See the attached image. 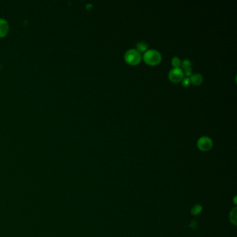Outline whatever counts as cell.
Segmentation results:
<instances>
[{"label": "cell", "mask_w": 237, "mask_h": 237, "mask_svg": "<svg viewBox=\"0 0 237 237\" xmlns=\"http://www.w3.org/2000/svg\"><path fill=\"white\" fill-rule=\"evenodd\" d=\"M143 60L150 66H155L161 62V54L156 50H149L143 54Z\"/></svg>", "instance_id": "cell-1"}, {"label": "cell", "mask_w": 237, "mask_h": 237, "mask_svg": "<svg viewBox=\"0 0 237 237\" xmlns=\"http://www.w3.org/2000/svg\"><path fill=\"white\" fill-rule=\"evenodd\" d=\"M125 60L127 63L132 66L139 64L141 62L142 56L139 51L135 49L129 50L125 52L124 56Z\"/></svg>", "instance_id": "cell-2"}, {"label": "cell", "mask_w": 237, "mask_h": 237, "mask_svg": "<svg viewBox=\"0 0 237 237\" xmlns=\"http://www.w3.org/2000/svg\"><path fill=\"white\" fill-rule=\"evenodd\" d=\"M197 145L201 151H203V152L209 151L212 147V140L208 136H202L197 140Z\"/></svg>", "instance_id": "cell-3"}, {"label": "cell", "mask_w": 237, "mask_h": 237, "mask_svg": "<svg viewBox=\"0 0 237 237\" xmlns=\"http://www.w3.org/2000/svg\"><path fill=\"white\" fill-rule=\"evenodd\" d=\"M168 78L171 81L174 83H178L184 78V72L181 68H173L170 70L168 73Z\"/></svg>", "instance_id": "cell-4"}, {"label": "cell", "mask_w": 237, "mask_h": 237, "mask_svg": "<svg viewBox=\"0 0 237 237\" xmlns=\"http://www.w3.org/2000/svg\"><path fill=\"white\" fill-rule=\"evenodd\" d=\"M9 24L4 18H0V38H4L9 32Z\"/></svg>", "instance_id": "cell-5"}, {"label": "cell", "mask_w": 237, "mask_h": 237, "mask_svg": "<svg viewBox=\"0 0 237 237\" xmlns=\"http://www.w3.org/2000/svg\"><path fill=\"white\" fill-rule=\"evenodd\" d=\"M190 81L191 83H193L194 85H200L202 83L203 76L202 74L199 73H195L191 76Z\"/></svg>", "instance_id": "cell-6"}, {"label": "cell", "mask_w": 237, "mask_h": 237, "mask_svg": "<svg viewBox=\"0 0 237 237\" xmlns=\"http://www.w3.org/2000/svg\"><path fill=\"white\" fill-rule=\"evenodd\" d=\"M236 214H237V208L234 207L230 213H229V221L234 225H236Z\"/></svg>", "instance_id": "cell-7"}, {"label": "cell", "mask_w": 237, "mask_h": 237, "mask_svg": "<svg viewBox=\"0 0 237 237\" xmlns=\"http://www.w3.org/2000/svg\"><path fill=\"white\" fill-rule=\"evenodd\" d=\"M202 211V207L200 204H195L191 208V214L193 216H197L200 214Z\"/></svg>", "instance_id": "cell-8"}, {"label": "cell", "mask_w": 237, "mask_h": 237, "mask_svg": "<svg viewBox=\"0 0 237 237\" xmlns=\"http://www.w3.org/2000/svg\"><path fill=\"white\" fill-rule=\"evenodd\" d=\"M147 44L145 42H139L136 44V50L141 52H145L147 49Z\"/></svg>", "instance_id": "cell-9"}, {"label": "cell", "mask_w": 237, "mask_h": 237, "mask_svg": "<svg viewBox=\"0 0 237 237\" xmlns=\"http://www.w3.org/2000/svg\"><path fill=\"white\" fill-rule=\"evenodd\" d=\"M172 65L175 68H180L181 66V60L177 57H174L172 59Z\"/></svg>", "instance_id": "cell-10"}, {"label": "cell", "mask_w": 237, "mask_h": 237, "mask_svg": "<svg viewBox=\"0 0 237 237\" xmlns=\"http://www.w3.org/2000/svg\"><path fill=\"white\" fill-rule=\"evenodd\" d=\"M181 66L183 69H186L187 68H190L191 66V62L189 59H184L182 62H181Z\"/></svg>", "instance_id": "cell-11"}, {"label": "cell", "mask_w": 237, "mask_h": 237, "mask_svg": "<svg viewBox=\"0 0 237 237\" xmlns=\"http://www.w3.org/2000/svg\"><path fill=\"white\" fill-rule=\"evenodd\" d=\"M190 83H191V81H190V78L189 77H187V76H186V77H184L182 80V86H188L190 85Z\"/></svg>", "instance_id": "cell-12"}, {"label": "cell", "mask_w": 237, "mask_h": 237, "mask_svg": "<svg viewBox=\"0 0 237 237\" xmlns=\"http://www.w3.org/2000/svg\"><path fill=\"white\" fill-rule=\"evenodd\" d=\"M184 72H183L184 73V74L187 76H191L192 75V68L190 67V68H187L186 69H184Z\"/></svg>", "instance_id": "cell-13"}, {"label": "cell", "mask_w": 237, "mask_h": 237, "mask_svg": "<svg viewBox=\"0 0 237 237\" xmlns=\"http://www.w3.org/2000/svg\"><path fill=\"white\" fill-rule=\"evenodd\" d=\"M189 227H191L192 229L195 230V229H196L197 228V227L198 226H197V222L195 221H194V220H193V221L191 222V223L189 224Z\"/></svg>", "instance_id": "cell-14"}, {"label": "cell", "mask_w": 237, "mask_h": 237, "mask_svg": "<svg viewBox=\"0 0 237 237\" xmlns=\"http://www.w3.org/2000/svg\"><path fill=\"white\" fill-rule=\"evenodd\" d=\"M0 68H1V64H0Z\"/></svg>", "instance_id": "cell-15"}]
</instances>
